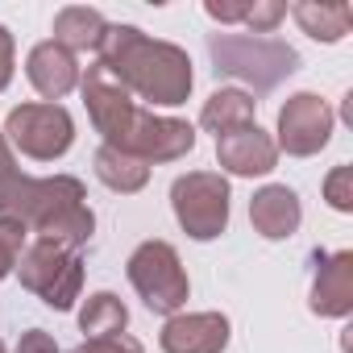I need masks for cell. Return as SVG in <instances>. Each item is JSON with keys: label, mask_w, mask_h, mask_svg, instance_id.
Instances as JSON below:
<instances>
[{"label": "cell", "mask_w": 353, "mask_h": 353, "mask_svg": "<svg viewBox=\"0 0 353 353\" xmlns=\"http://www.w3.org/2000/svg\"><path fill=\"white\" fill-rule=\"evenodd\" d=\"M324 200L332 212H353V166H332L324 179Z\"/></svg>", "instance_id": "cell-21"}, {"label": "cell", "mask_w": 353, "mask_h": 353, "mask_svg": "<svg viewBox=\"0 0 353 353\" xmlns=\"http://www.w3.org/2000/svg\"><path fill=\"white\" fill-rule=\"evenodd\" d=\"M129 283L133 291L141 295V303L158 316H179V307L188 303L192 295V283H188V270L179 262L170 241H141L133 254H129Z\"/></svg>", "instance_id": "cell-5"}, {"label": "cell", "mask_w": 353, "mask_h": 353, "mask_svg": "<svg viewBox=\"0 0 353 353\" xmlns=\"http://www.w3.org/2000/svg\"><path fill=\"white\" fill-rule=\"evenodd\" d=\"M170 208L192 241H216L229 229V179L221 170H188L170 183Z\"/></svg>", "instance_id": "cell-6"}, {"label": "cell", "mask_w": 353, "mask_h": 353, "mask_svg": "<svg viewBox=\"0 0 353 353\" xmlns=\"http://www.w3.org/2000/svg\"><path fill=\"white\" fill-rule=\"evenodd\" d=\"M17 274H21V287L34 291L54 312H71L83 291V258L75 250L50 245V241L26 245L17 258Z\"/></svg>", "instance_id": "cell-7"}, {"label": "cell", "mask_w": 353, "mask_h": 353, "mask_svg": "<svg viewBox=\"0 0 353 353\" xmlns=\"http://www.w3.org/2000/svg\"><path fill=\"white\" fill-rule=\"evenodd\" d=\"M96 63L129 92L141 96L158 108H179L192 96V59L183 46L174 42H158L150 34H141L137 26H108L100 46H96Z\"/></svg>", "instance_id": "cell-3"}, {"label": "cell", "mask_w": 353, "mask_h": 353, "mask_svg": "<svg viewBox=\"0 0 353 353\" xmlns=\"http://www.w3.org/2000/svg\"><path fill=\"white\" fill-rule=\"evenodd\" d=\"M291 17L316 42H341L353 26V9L345 0H299V5H291Z\"/></svg>", "instance_id": "cell-15"}, {"label": "cell", "mask_w": 353, "mask_h": 353, "mask_svg": "<svg viewBox=\"0 0 353 353\" xmlns=\"http://www.w3.org/2000/svg\"><path fill=\"white\" fill-rule=\"evenodd\" d=\"M0 353H5V341H0Z\"/></svg>", "instance_id": "cell-28"}, {"label": "cell", "mask_w": 353, "mask_h": 353, "mask_svg": "<svg viewBox=\"0 0 353 353\" xmlns=\"http://www.w3.org/2000/svg\"><path fill=\"white\" fill-rule=\"evenodd\" d=\"M208 54H212L221 75H237V79L254 83L258 92L279 88L299 67V54L287 42L258 38V34H212L208 38Z\"/></svg>", "instance_id": "cell-4"}, {"label": "cell", "mask_w": 353, "mask_h": 353, "mask_svg": "<svg viewBox=\"0 0 353 353\" xmlns=\"http://www.w3.org/2000/svg\"><path fill=\"white\" fill-rule=\"evenodd\" d=\"M5 141L34 162H54L75 141V121L63 104H21L5 121Z\"/></svg>", "instance_id": "cell-8"}, {"label": "cell", "mask_w": 353, "mask_h": 353, "mask_svg": "<svg viewBox=\"0 0 353 353\" xmlns=\"http://www.w3.org/2000/svg\"><path fill=\"white\" fill-rule=\"evenodd\" d=\"M216 162L221 170L229 174H241V179H254V174H270L274 162H279V145L266 129L258 125H245V129H233V133H221L216 137Z\"/></svg>", "instance_id": "cell-11"}, {"label": "cell", "mask_w": 353, "mask_h": 353, "mask_svg": "<svg viewBox=\"0 0 353 353\" xmlns=\"http://www.w3.org/2000/svg\"><path fill=\"white\" fill-rule=\"evenodd\" d=\"M332 108L328 100H320L316 92H295L287 96V104L279 108V150H287L291 158H312L328 145L332 137Z\"/></svg>", "instance_id": "cell-9"}, {"label": "cell", "mask_w": 353, "mask_h": 353, "mask_svg": "<svg viewBox=\"0 0 353 353\" xmlns=\"http://www.w3.org/2000/svg\"><path fill=\"white\" fill-rule=\"evenodd\" d=\"M96 179L108 188V192H121V196H133L150 183V166L112 150V145H100L96 150Z\"/></svg>", "instance_id": "cell-18"}, {"label": "cell", "mask_w": 353, "mask_h": 353, "mask_svg": "<svg viewBox=\"0 0 353 353\" xmlns=\"http://www.w3.org/2000/svg\"><path fill=\"white\" fill-rule=\"evenodd\" d=\"M254 108H258V100H254L250 92H241V88H221V92H212V96L204 100L200 125L221 137V133H233V129L254 125Z\"/></svg>", "instance_id": "cell-17"}, {"label": "cell", "mask_w": 353, "mask_h": 353, "mask_svg": "<svg viewBox=\"0 0 353 353\" xmlns=\"http://www.w3.org/2000/svg\"><path fill=\"white\" fill-rule=\"evenodd\" d=\"M0 225H17L38 233V241L83 250L96 233V212L88 208V192L75 174L30 179L21 170L0 174Z\"/></svg>", "instance_id": "cell-2"}, {"label": "cell", "mask_w": 353, "mask_h": 353, "mask_svg": "<svg viewBox=\"0 0 353 353\" xmlns=\"http://www.w3.org/2000/svg\"><path fill=\"white\" fill-rule=\"evenodd\" d=\"M9 170H17V162H13V145L0 133V174H9Z\"/></svg>", "instance_id": "cell-27"}, {"label": "cell", "mask_w": 353, "mask_h": 353, "mask_svg": "<svg viewBox=\"0 0 353 353\" xmlns=\"http://www.w3.org/2000/svg\"><path fill=\"white\" fill-rule=\"evenodd\" d=\"M17 353H59V341L46 328H30V332H21Z\"/></svg>", "instance_id": "cell-25"}, {"label": "cell", "mask_w": 353, "mask_h": 353, "mask_svg": "<svg viewBox=\"0 0 353 353\" xmlns=\"http://www.w3.org/2000/svg\"><path fill=\"white\" fill-rule=\"evenodd\" d=\"M245 9H250V0H241V5H233V0H208V5H204V13H208L212 21H221V26L245 21Z\"/></svg>", "instance_id": "cell-24"}, {"label": "cell", "mask_w": 353, "mask_h": 353, "mask_svg": "<svg viewBox=\"0 0 353 353\" xmlns=\"http://www.w3.org/2000/svg\"><path fill=\"white\" fill-rule=\"evenodd\" d=\"M108 21L100 17V9H88V5H67L59 9L54 17V46H63L67 54H79V50H96L100 38H104Z\"/></svg>", "instance_id": "cell-16"}, {"label": "cell", "mask_w": 353, "mask_h": 353, "mask_svg": "<svg viewBox=\"0 0 353 353\" xmlns=\"http://www.w3.org/2000/svg\"><path fill=\"white\" fill-rule=\"evenodd\" d=\"M283 17H287V5H279V0H250L241 26H245L250 34H258V38H270Z\"/></svg>", "instance_id": "cell-20"}, {"label": "cell", "mask_w": 353, "mask_h": 353, "mask_svg": "<svg viewBox=\"0 0 353 353\" xmlns=\"http://www.w3.org/2000/svg\"><path fill=\"white\" fill-rule=\"evenodd\" d=\"M21 245H26V229H17V225H0V279H9V274L17 270Z\"/></svg>", "instance_id": "cell-22"}, {"label": "cell", "mask_w": 353, "mask_h": 353, "mask_svg": "<svg viewBox=\"0 0 353 353\" xmlns=\"http://www.w3.org/2000/svg\"><path fill=\"white\" fill-rule=\"evenodd\" d=\"M312 312L316 316H349L353 312V254H316V283H312Z\"/></svg>", "instance_id": "cell-12"}, {"label": "cell", "mask_w": 353, "mask_h": 353, "mask_svg": "<svg viewBox=\"0 0 353 353\" xmlns=\"http://www.w3.org/2000/svg\"><path fill=\"white\" fill-rule=\"evenodd\" d=\"M125 324H129V307H125L112 291H96V295H88V303L79 307V332H83L88 341H96V336H117V332H125Z\"/></svg>", "instance_id": "cell-19"}, {"label": "cell", "mask_w": 353, "mask_h": 353, "mask_svg": "<svg viewBox=\"0 0 353 353\" xmlns=\"http://www.w3.org/2000/svg\"><path fill=\"white\" fill-rule=\"evenodd\" d=\"M13 83V34L0 26V92Z\"/></svg>", "instance_id": "cell-26"}, {"label": "cell", "mask_w": 353, "mask_h": 353, "mask_svg": "<svg viewBox=\"0 0 353 353\" xmlns=\"http://www.w3.org/2000/svg\"><path fill=\"white\" fill-rule=\"evenodd\" d=\"M250 221H254V233H262L266 241H287V237H295V229L303 221L299 196L287 183H266L250 200Z\"/></svg>", "instance_id": "cell-13"}, {"label": "cell", "mask_w": 353, "mask_h": 353, "mask_svg": "<svg viewBox=\"0 0 353 353\" xmlns=\"http://www.w3.org/2000/svg\"><path fill=\"white\" fill-rule=\"evenodd\" d=\"M26 75H30V83L38 88V96H42L46 104H54V100H63L67 92L79 88V63H75V54H67V50L54 46V42H38V46L30 50Z\"/></svg>", "instance_id": "cell-14"}, {"label": "cell", "mask_w": 353, "mask_h": 353, "mask_svg": "<svg viewBox=\"0 0 353 353\" xmlns=\"http://www.w3.org/2000/svg\"><path fill=\"white\" fill-rule=\"evenodd\" d=\"M162 353H225L229 316L225 312H179L158 332Z\"/></svg>", "instance_id": "cell-10"}, {"label": "cell", "mask_w": 353, "mask_h": 353, "mask_svg": "<svg viewBox=\"0 0 353 353\" xmlns=\"http://www.w3.org/2000/svg\"><path fill=\"white\" fill-rule=\"evenodd\" d=\"M79 92L92 117V129L104 137V145L154 166V162H179L196 150V129L179 117H158L154 108H137L133 96L100 67L92 63L79 75Z\"/></svg>", "instance_id": "cell-1"}, {"label": "cell", "mask_w": 353, "mask_h": 353, "mask_svg": "<svg viewBox=\"0 0 353 353\" xmlns=\"http://www.w3.org/2000/svg\"><path fill=\"white\" fill-rule=\"evenodd\" d=\"M71 353H145L141 341H133L129 332H117V336H96V341H83L75 345Z\"/></svg>", "instance_id": "cell-23"}]
</instances>
